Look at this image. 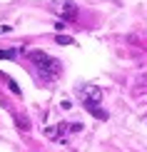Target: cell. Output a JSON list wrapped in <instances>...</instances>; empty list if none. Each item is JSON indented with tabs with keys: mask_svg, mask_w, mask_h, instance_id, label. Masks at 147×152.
Returning a JSON list of instances; mask_svg holds the SVG:
<instances>
[{
	"mask_svg": "<svg viewBox=\"0 0 147 152\" xmlns=\"http://www.w3.org/2000/svg\"><path fill=\"white\" fill-rule=\"evenodd\" d=\"M28 60L35 65L40 80H45V82H53L57 75H60V62L55 58H50L45 50H28Z\"/></svg>",
	"mask_w": 147,
	"mask_h": 152,
	"instance_id": "obj_1",
	"label": "cell"
},
{
	"mask_svg": "<svg viewBox=\"0 0 147 152\" xmlns=\"http://www.w3.org/2000/svg\"><path fill=\"white\" fill-rule=\"evenodd\" d=\"M78 95L82 100V105H85V110H90L97 120H107V112L100 110V102H102V90L95 85H80L78 87Z\"/></svg>",
	"mask_w": 147,
	"mask_h": 152,
	"instance_id": "obj_2",
	"label": "cell"
},
{
	"mask_svg": "<svg viewBox=\"0 0 147 152\" xmlns=\"http://www.w3.org/2000/svg\"><path fill=\"white\" fill-rule=\"evenodd\" d=\"M62 18H65V20H75V18H78V8H75L72 0H65V3H62Z\"/></svg>",
	"mask_w": 147,
	"mask_h": 152,
	"instance_id": "obj_3",
	"label": "cell"
},
{
	"mask_svg": "<svg viewBox=\"0 0 147 152\" xmlns=\"http://www.w3.org/2000/svg\"><path fill=\"white\" fill-rule=\"evenodd\" d=\"M55 42H57V45H75V40H72V37H70V35H55Z\"/></svg>",
	"mask_w": 147,
	"mask_h": 152,
	"instance_id": "obj_4",
	"label": "cell"
},
{
	"mask_svg": "<svg viewBox=\"0 0 147 152\" xmlns=\"http://www.w3.org/2000/svg\"><path fill=\"white\" fill-rule=\"evenodd\" d=\"M15 122H18V127H20V130H30V120L25 117V115H15Z\"/></svg>",
	"mask_w": 147,
	"mask_h": 152,
	"instance_id": "obj_5",
	"label": "cell"
},
{
	"mask_svg": "<svg viewBox=\"0 0 147 152\" xmlns=\"http://www.w3.org/2000/svg\"><path fill=\"white\" fill-rule=\"evenodd\" d=\"M18 55V50H0V60H12Z\"/></svg>",
	"mask_w": 147,
	"mask_h": 152,
	"instance_id": "obj_6",
	"label": "cell"
},
{
	"mask_svg": "<svg viewBox=\"0 0 147 152\" xmlns=\"http://www.w3.org/2000/svg\"><path fill=\"white\" fill-rule=\"evenodd\" d=\"M145 82H147V75H140V77H137V85H140V87H142V85H145Z\"/></svg>",
	"mask_w": 147,
	"mask_h": 152,
	"instance_id": "obj_7",
	"label": "cell"
}]
</instances>
